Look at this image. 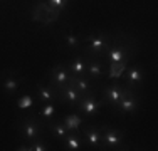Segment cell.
I'll use <instances>...</instances> for the list:
<instances>
[{
    "instance_id": "1",
    "label": "cell",
    "mask_w": 158,
    "mask_h": 151,
    "mask_svg": "<svg viewBox=\"0 0 158 151\" xmlns=\"http://www.w3.org/2000/svg\"><path fill=\"white\" fill-rule=\"evenodd\" d=\"M82 42H86V54L82 55H91V57H101L106 54V51L113 44L111 35L108 34H98V35H86L82 37Z\"/></svg>"
},
{
    "instance_id": "2",
    "label": "cell",
    "mask_w": 158,
    "mask_h": 151,
    "mask_svg": "<svg viewBox=\"0 0 158 151\" xmlns=\"http://www.w3.org/2000/svg\"><path fill=\"white\" fill-rule=\"evenodd\" d=\"M44 126H46V123H40L37 118L29 116V118L20 119V123H19V133L22 134L24 139L34 141V139H39L42 136Z\"/></svg>"
},
{
    "instance_id": "3",
    "label": "cell",
    "mask_w": 158,
    "mask_h": 151,
    "mask_svg": "<svg viewBox=\"0 0 158 151\" xmlns=\"http://www.w3.org/2000/svg\"><path fill=\"white\" fill-rule=\"evenodd\" d=\"M128 88H131V86L128 84H118V82H114V84L108 86V88L103 89V106L104 104H110L113 109L118 106V103L121 101V97L126 94Z\"/></svg>"
},
{
    "instance_id": "4",
    "label": "cell",
    "mask_w": 158,
    "mask_h": 151,
    "mask_svg": "<svg viewBox=\"0 0 158 151\" xmlns=\"http://www.w3.org/2000/svg\"><path fill=\"white\" fill-rule=\"evenodd\" d=\"M101 141H103V148H110V149H116L123 145V139H125V134L119 129H114V128H108L103 126L101 128Z\"/></svg>"
},
{
    "instance_id": "5",
    "label": "cell",
    "mask_w": 158,
    "mask_h": 151,
    "mask_svg": "<svg viewBox=\"0 0 158 151\" xmlns=\"http://www.w3.org/2000/svg\"><path fill=\"white\" fill-rule=\"evenodd\" d=\"M138 108H140V97H138V94L135 92L133 88H128L126 94L121 97V101L118 103V106L114 109L118 112H121V114H126V112L138 111Z\"/></svg>"
},
{
    "instance_id": "6",
    "label": "cell",
    "mask_w": 158,
    "mask_h": 151,
    "mask_svg": "<svg viewBox=\"0 0 158 151\" xmlns=\"http://www.w3.org/2000/svg\"><path fill=\"white\" fill-rule=\"evenodd\" d=\"M131 51L126 47L125 44L118 42V40H113V44L110 45V49L106 51V60H110V64H116V62H121L123 59L130 57Z\"/></svg>"
},
{
    "instance_id": "7",
    "label": "cell",
    "mask_w": 158,
    "mask_h": 151,
    "mask_svg": "<svg viewBox=\"0 0 158 151\" xmlns=\"http://www.w3.org/2000/svg\"><path fill=\"white\" fill-rule=\"evenodd\" d=\"M101 106H103V103H101V101H96L91 92L86 94V96H81V99H79V103H77L79 111L84 116H88V118L89 116H96L98 112H99Z\"/></svg>"
},
{
    "instance_id": "8",
    "label": "cell",
    "mask_w": 158,
    "mask_h": 151,
    "mask_svg": "<svg viewBox=\"0 0 158 151\" xmlns=\"http://www.w3.org/2000/svg\"><path fill=\"white\" fill-rule=\"evenodd\" d=\"M86 60V76L89 79H101L104 76V66L99 60V57H91V55H82Z\"/></svg>"
},
{
    "instance_id": "9",
    "label": "cell",
    "mask_w": 158,
    "mask_h": 151,
    "mask_svg": "<svg viewBox=\"0 0 158 151\" xmlns=\"http://www.w3.org/2000/svg\"><path fill=\"white\" fill-rule=\"evenodd\" d=\"M82 134L86 138V145L89 148H94V149H101L103 148V141H101V131L94 126H88L84 124L82 126Z\"/></svg>"
},
{
    "instance_id": "10",
    "label": "cell",
    "mask_w": 158,
    "mask_h": 151,
    "mask_svg": "<svg viewBox=\"0 0 158 151\" xmlns=\"http://www.w3.org/2000/svg\"><path fill=\"white\" fill-rule=\"evenodd\" d=\"M67 82H69V84L73 86V88L76 89L81 96H86V94L91 92V79H89L88 76H74V74H69Z\"/></svg>"
},
{
    "instance_id": "11",
    "label": "cell",
    "mask_w": 158,
    "mask_h": 151,
    "mask_svg": "<svg viewBox=\"0 0 158 151\" xmlns=\"http://www.w3.org/2000/svg\"><path fill=\"white\" fill-rule=\"evenodd\" d=\"M67 77H69V71H67V66H64V64H57L49 71V81L52 84H66Z\"/></svg>"
},
{
    "instance_id": "12",
    "label": "cell",
    "mask_w": 158,
    "mask_h": 151,
    "mask_svg": "<svg viewBox=\"0 0 158 151\" xmlns=\"http://www.w3.org/2000/svg\"><path fill=\"white\" fill-rule=\"evenodd\" d=\"M37 96H39V99L44 101V103H54V101H57L54 86H52L51 82H49V84H37Z\"/></svg>"
},
{
    "instance_id": "13",
    "label": "cell",
    "mask_w": 158,
    "mask_h": 151,
    "mask_svg": "<svg viewBox=\"0 0 158 151\" xmlns=\"http://www.w3.org/2000/svg\"><path fill=\"white\" fill-rule=\"evenodd\" d=\"M67 71L69 74L74 76H86V60L82 55H76L69 64H67Z\"/></svg>"
},
{
    "instance_id": "14",
    "label": "cell",
    "mask_w": 158,
    "mask_h": 151,
    "mask_svg": "<svg viewBox=\"0 0 158 151\" xmlns=\"http://www.w3.org/2000/svg\"><path fill=\"white\" fill-rule=\"evenodd\" d=\"M64 146H66V149L69 151H77L82 148V141L81 138H79V133L77 131H71V134H66L62 139Z\"/></svg>"
},
{
    "instance_id": "15",
    "label": "cell",
    "mask_w": 158,
    "mask_h": 151,
    "mask_svg": "<svg viewBox=\"0 0 158 151\" xmlns=\"http://www.w3.org/2000/svg\"><path fill=\"white\" fill-rule=\"evenodd\" d=\"M143 77H145V74H143V71H141L140 66L130 67V69H128V72H126L128 86H131V88H133L135 84H141V82H143Z\"/></svg>"
},
{
    "instance_id": "16",
    "label": "cell",
    "mask_w": 158,
    "mask_h": 151,
    "mask_svg": "<svg viewBox=\"0 0 158 151\" xmlns=\"http://www.w3.org/2000/svg\"><path fill=\"white\" fill-rule=\"evenodd\" d=\"M128 60H130V57L123 59L121 62H116V64H110L108 66V77L110 79H121V74L125 72L126 66H128Z\"/></svg>"
},
{
    "instance_id": "17",
    "label": "cell",
    "mask_w": 158,
    "mask_h": 151,
    "mask_svg": "<svg viewBox=\"0 0 158 151\" xmlns=\"http://www.w3.org/2000/svg\"><path fill=\"white\" fill-rule=\"evenodd\" d=\"M9 74L10 76H7L2 81L3 91H5L7 94H15L17 89H19V79L15 77V72H9Z\"/></svg>"
},
{
    "instance_id": "18",
    "label": "cell",
    "mask_w": 158,
    "mask_h": 151,
    "mask_svg": "<svg viewBox=\"0 0 158 151\" xmlns=\"http://www.w3.org/2000/svg\"><path fill=\"white\" fill-rule=\"evenodd\" d=\"M44 123H46V126L51 129V133L57 139H61V141L64 139V136L69 133V131L66 129V126H64V123H51V121H44Z\"/></svg>"
},
{
    "instance_id": "19",
    "label": "cell",
    "mask_w": 158,
    "mask_h": 151,
    "mask_svg": "<svg viewBox=\"0 0 158 151\" xmlns=\"http://www.w3.org/2000/svg\"><path fill=\"white\" fill-rule=\"evenodd\" d=\"M82 124V118L79 114H67L64 118V126H66L67 131H79Z\"/></svg>"
},
{
    "instance_id": "20",
    "label": "cell",
    "mask_w": 158,
    "mask_h": 151,
    "mask_svg": "<svg viewBox=\"0 0 158 151\" xmlns=\"http://www.w3.org/2000/svg\"><path fill=\"white\" fill-rule=\"evenodd\" d=\"M81 39H82V37L77 35V34H74V32L66 34V35L62 37V40H64V44H66V47H69V49H77L79 45L82 44Z\"/></svg>"
},
{
    "instance_id": "21",
    "label": "cell",
    "mask_w": 158,
    "mask_h": 151,
    "mask_svg": "<svg viewBox=\"0 0 158 151\" xmlns=\"http://www.w3.org/2000/svg\"><path fill=\"white\" fill-rule=\"evenodd\" d=\"M54 114H56V108H54V104H52V103H47V104L40 106L39 116H40L44 121H51V118H52Z\"/></svg>"
},
{
    "instance_id": "22",
    "label": "cell",
    "mask_w": 158,
    "mask_h": 151,
    "mask_svg": "<svg viewBox=\"0 0 158 151\" xmlns=\"http://www.w3.org/2000/svg\"><path fill=\"white\" fill-rule=\"evenodd\" d=\"M34 106V97L31 94H24V96L20 97V99L17 101V108L22 109V111H25V109H31Z\"/></svg>"
},
{
    "instance_id": "23",
    "label": "cell",
    "mask_w": 158,
    "mask_h": 151,
    "mask_svg": "<svg viewBox=\"0 0 158 151\" xmlns=\"http://www.w3.org/2000/svg\"><path fill=\"white\" fill-rule=\"evenodd\" d=\"M47 149V145L42 141V139H34V141L29 145V151H46Z\"/></svg>"
},
{
    "instance_id": "24",
    "label": "cell",
    "mask_w": 158,
    "mask_h": 151,
    "mask_svg": "<svg viewBox=\"0 0 158 151\" xmlns=\"http://www.w3.org/2000/svg\"><path fill=\"white\" fill-rule=\"evenodd\" d=\"M67 0H49V7L54 10H61L64 5H66Z\"/></svg>"
},
{
    "instance_id": "25",
    "label": "cell",
    "mask_w": 158,
    "mask_h": 151,
    "mask_svg": "<svg viewBox=\"0 0 158 151\" xmlns=\"http://www.w3.org/2000/svg\"><path fill=\"white\" fill-rule=\"evenodd\" d=\"M17 151H29V145H20L17 148Z\"/></svg>"
}]
</instances>
